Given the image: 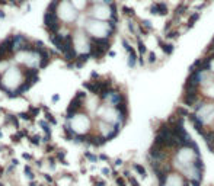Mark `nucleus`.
<instances>
[{"instance_id":"f03ea898","label":"nucleus","mask_w":214,"mask_h":186,"mask_svg":"<svg viewBox=\"0 0 214 186\" xmlns=\"http://www.w3.org/2000/svg\"><path fill=\"white\" fill-rule=\"evenodd\" d=\"M96 116L99 118V121L117 125L118 128L124 125V122L127 121V115L121 113V111L115 106H109V105H101L96 111Z\"/></svg>"},{"instance_id":"4be33fe9","label":"nucleus","mask_w":214,"mask_h":186,"mask_svg":"<svg viewBox=\"0 0 214 186\" xmlns=\"http://www.w3.org/2000/svg\"><path fill=\"white\" fill-rule=\"evenodd\" d=\"M210 47H211V48H214V37H213V39H211V44H210Z\"/></svg>"},{"instance_id":"423d86ee","label":"nucleus","mask_w":214,"mask_h":186,"mask_svg":"<svg viewBox=\"0 0 214 186\" xmlns=\"http://www.w3.org/2000/svg\"><path fill=\"white\" fill-rule=\"evenodd\" d=\"M15 61L18 64H22L28 69H37L41 63V55L37 51H28V50H21L15 54Z\"/></svg>"},{"instance_id":"dca6fc26","label":"nucleus","mask_w":214,"mask_h":186,"mask_svg":"<svg viewBox=\"0 0 214 186\" xmlns=\"http://www.w3.org/2000/svg\"><path fill=\"white\" fill-rule=\"evenodd\" d=\"M162 50H163V52L166 55H171L172 52H173V45L172 44H163L162 45Z\"/></svg>"},{"instance_id":"39448f33","label":"nucleus","mask_w":214,"mask_h":186,"mask_svg":"<svg viewBox=\"0 0 214 186\" xmlns=\"http://www.w3.org/2000/svg\"><path fill=\"white\" fill-rule=\"evenodd\" d=\"M70 129L76 134V135H85L89 132L90 127H92V121L86 113H74L70 118Z\"/></svg>"},{"instance_id":"7ed1b4c3","label":"nucleus","mask_w":214,"mask_h":186,"mask_svg":"<svg viewBox=\"0 0 214 186\" xmlns=\"http://www.w3.org/2000/svg\"><path fill=\"white\" fill-rule=\"evenodd\" d=\"M23 83V73L21 71V69L15 67V66H10L1 76V86L6 89V90H16L21 87V84Z\"/></svg>"},{"instance_id":"4468645a","label":"nucleus","mask_w":214,"mask_h":186,"mask_svg":"<svg viewBox=\"0 0 214 186\" xmlns=\"http://www.w3.org/2000/svg\"><path fill=\"white\" fill-rule=\"evenodd\" d=\"M135 63H137V54L134 50H131L128 52V66L130 67H135Z\"/></svg>"},{"instance_id":"f8f14e48","label":"nucleus","mask_w":214,"mask_h":186,"mask_svg":"<svg viewBox=\"0 0 214 186\" xmlns=\"http://www.w3.org/2000/svg\"><path fill=\"white\" fill-rule=\"evenodd\" d=\"M166 12H168V6L163 1H157L152 6V13H154V15H165Z\"/></svg>"},{"instance_id":"1a4fd4ad","label":"nucleus","mask_w":214,"mask_h":186,"mask_svg":"<svg viewBox=\"0 0 214 186\" xmlns=\"http://www.w3.org/2000/svg\"><path fill=\"white\" fill-rule=\"evenodd\" d=\"M102 100H103L105 105L115 106V108H118L120 105H123L125 102L124 98H123V95L118 93V92H115V90H109V92L106 90V92H103L102 93Z\"/></svg>"},{"instance_id":"ddd939ff","label":"nucleus","mask_w":214,"mask_h":186,"mask_svg":"<svg viewBox=\"0 0 214 186\" xmlns=\"http://www.w3.org/2000/svg\"><path fill=\"white\" fill-rule=\"evenodd\" d=\"M70 1H72V4H73L79 12L85 10L86 7H87V0H70Z\"/></svg>"},{"instance_id":"2eb2a0df","label":"nucleus","mask_w":214,"mask_h":186,"mask_svg":"<svg viewBox=\"0 0 214 186\" xmlns=\"http://www.w3.org/2000/svg\"><path fill=\"white\" fill-rule=\"evenodd\" d=\"M204 93H205L207 98L214 99V83H211V84H208V86L204 87Z\"/></svg>"},{"instance_id":"20e7f679","label":"nucleus","mask_w":214,"mask_h":186,"mask_svg":"<svg viewBox=\"0 0 214 186\" xmlns=\"http://www.w3.org/2000/svg\"><path fill=\"white\" fill-rule=\"evenodd\" d=\"M55 13H57V18L64 22V23H72L77 19V15H79V10L72 4L70 0H60V3L57 4V9H55Z\"/></svg>"},{"instance_id":"a211bd4d","label":"nucleus","mask_w":214,"mask_h":186,"mask_svg":"<svg viewBox=\"0 0 214 186\" xmlns=\"http://www.w3.org/2000/svg\"><path fill=\"white\" fill-rule=\"evenodd\" d=\"M9 67H10V63H9V61H6V60L0 61V73H1V74H3V73H4Z\"/></svg>"},{"instance_id":"f257e3e1","label":"nucleus","mask_w":214,"mask_h":186,"mask_svg":"<svg viewBox=\"0 0 214 186\" xmlns=\"http://www.w3.org/2000/svg\"><path fill=\"white\" fill-rule=\"evenodd\" d=\"M115 29L114 22H103L98 19H87L85 22V31L89 37L95 39H108V37Z\"/></svg>"},{"instance_id":"aec40b11","label":"nucleus","mask_w":214,"mask_h":186,"mask_svg":"<svg viewBox=\"0 0 214 186\" xmlns=\"http://www.w3.org/2000/svg\"><path fill=\"white\" fill-rule=\"evenodd\" d=\"M149 58H150V60H149V63H150V64H152L153 61H156V55H154V54H150V55H149Z\"/></svg>"},{"instance_id":"6e6552de","label":"nucleus","mask_w":214,"mask_h":186,"mask_svg":"<svg viewBox=\"0 0 214 186\" xmlns=\"http://www.w3.org/2000/svg\"><path fill=\"white\" fill-rule=\"evenodd\" d=\"M89 15L92 16V19H98V21H103V22H109L114 18V6L111 4H93L89 10Z\"/></svg>"},{"instance_id":"9d476101","label":"nucleus","mask_w":214,"mask_h":186,"mask_svg":"<svg viewBox=\"0 0 214 186\" xmlns=\"http://www.w3.org/2000/svg\"><path fill=\"white\" fill-rule=\"evenodd\" d=\"M118 129L120 128L117 125H112V124H108V122H103V121H99V124H98V131H99L102 140L112 138L114 135H117Z\"/></svg>"},{"instance_id":"f3484780","label":"nucleus","mask_w":214,"mask_h":186,"mask_svg":"<svg viewBox=\"0 0 214 186\" xmlns=\"http://www.w3.org/2000/svg\"><path fill=\"white\" fill-rule=\"evenodd\" d=\"M198 18H200V13H198V12L192 13V15L189 16V19H188V25H189V26H192V25L198 21Z\"/></svg>"},{"instance_id":"9b49d317","label":"nucleus","mask_w":214,"mask_h":186,"mask_svg":"<svg viewBox=\"0 0 214 186\" xmlns=\"http://www.w3.org/2000/svg\"><path fill=\"white\" fill-rule=\"evenodd\" d=\"M85 106H86L87 111L95 112V113H96L98 108H99L101 105H98V98H96V96H90V98H87V99L85 100Z\"/></svg>"},{"instance_id":"0eeeda50","label":"nucleus","mask_w":214,"mask_h":186,"mask_svg":"<svg viewBox=\"0 0 214 186\" xmlns=\"http://www.w3.org/2000/svg\"><path fill=\"white\" fill-rule=\"evenodd\" d=\"M73 50L77 55H87L92 50L90 41H89V35L83 32V31H76L73 34V41H72Z\"/></svg>"},{"instance_id":"6ab92c4d","label":"nucleus","mask_w":214,"mask_h":186,"mask_svg":"<svg viewBox=\"0 0 214 186\" xmlns=\"http://www.w3.org/2000/svg\"><path fill=\"white\" fill-rule=\"evenodd\" d=\"M141 29H144L146 32L152 31V25H150V22H149V21H144V22H141Z\"/></svg>"},{"instance_id":"412c9836","label":"nucleus","mask_w":214,"mask_h":186,"mask_svg":"<svg viewBox=\"0 0 214 186\" xmlns=\"http://www.w3.org/2000/svg\"><path fill=\"white\" fill-rule=\"evenodd\" d=\"M210 71H213L214 73V58L211 60V63H210Z\"/></svg>"}]
</instances>
